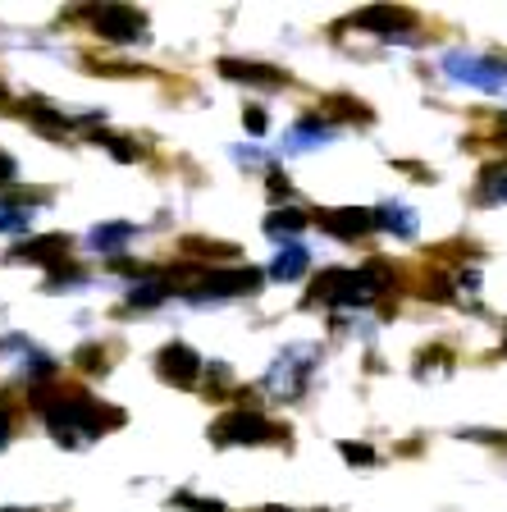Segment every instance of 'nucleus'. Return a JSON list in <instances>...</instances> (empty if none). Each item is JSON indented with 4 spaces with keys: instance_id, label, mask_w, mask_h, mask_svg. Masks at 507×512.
Returning a JSON list of instances; mask_svg holds the SVG:
<instances>
[{
    "instance_id": "nucleus-1",
    "label": "nucleus",
    "mask_w": 507,
    "mask_h": 512,
    "mask_svg": "<svg viewBox=\"0 0 507 512\" xmlns=\"http://www.w3.org/2000/svg\"><path fill=\"white\" fill-rule=\"evenodd\" d=\"M124 421V412H106L101 403H92V398H60V403L46 407V426H51V435L60 439V444H78V439H92L101 435L106 426H119Z\"/></svg>"
},
{
    "instance_id": "nucleus-2",
    "label": "nucleus",
    "mask_w": 507,
    "mask_h": 512,
    "mask_svg": "<svg viewBox=\"0 0 507 512\" xmlns=\"http://www.w3.org/2000/svg\"><path fill=\"white\" fill-rule=\"evenodd\" d=\"M96 32H101V42H138V37H147V14L133 10V5H101V10L92 14Z\"/></svg>"
},
{
    "instance_id": "nucleus-3",
    "label": "nucleus",
    "mask_w": 507,
    "mask_h": 512,
    "mask_svg": "<svg viewBox=\"0 0 507 512\" xmlns=\"http://www.w3.org/2000/svg\"><path fill=\"white\" fill-rule=\"evenodd\" d=\"M279 430L265 421V416H256V412H229V416H220L211 426V439L215 444H265V439H275Z\"/></svg>"
},
{
    "instance_id": "nucleus-4",
    "label": "nucleus",
    "mask_w": 507,
    "mask_h": 512,
    "mask_svg": "<svg viewBox=\"0 0 507 512\" xmlns=\"http://www.w3.org/2000/svg\"><path fill=\"white\" fill-rule=\"evenodd\" d=\"M261 288V270L252 266H238V270H211L201 275L192 298H243V293H256Z\"/></svg>"
},
{
    "instance_id": "nucleus-5",
    "label": "nucleus",
    "mask_w": 507,
    "mask_h": 512,
    "mask_svg": "<svg viewBox=\"0 0 507 512\" xmlns=\"http://www.w3.org/2000/svg\"><path fill=\"white\" fill-rule=\"evenodd\" d=\"M375 288L366 284V275L361 270H325V275L316 279V298L320 302H366Z\"/></svg>"
},
{
    "instance_id": "nucleus-6",
    "label": "nucleus",
    "mask_w": 507,
    "mask_h": 512,
    "mask_svg": "<svg viewBox=\"0 0 507 512\" xmlns=\"http://www.w3.org/2000/svg\"><path fill=\"white\" fill-rule=\"evenodd\" d=\"M156 371H160V380L179 384V389H192L201 375V357L188 348V343H165L156 357Z\"/></svg>"
},
{
    "instance_id": "nucleus-7",
    "label": "nucleus",
    "mask_w": 507,
    "mask_h": 512,
    "mask_svg": "<svg viewBox=\"0 0 507 512\" xmlns=\"http://www.w3.org/2000/svg\"><path fill=\"white\" fill-rule=\"evenodd\" d=\"M64 256H69V238H64V234H46V238H28V243H19L10 261H32V266H60Z\"/></svg>"
},
{
    "instance_id": "nucleus-8",
    "label": "nucleus",
    "mask_w": 507,
    "mask_h": 512,
    "mask_svg": "<svg viewBox=\"0 0 507 512\" xmlns=\"http://www.w3.org/2000/svg\"><path fill=\"white\" fill-rule=\"evenodd\" d=\"M375 224H380V215L375 211H325L320 215V229H325V234H334V238H361V234H370V229H375Z\"/></svg>"
},
{
    "instance_id": "nucleus-9",
    "label": "nucleus",
    "mask_w": 507,
    "mask_h": 512,
    "mask_svg": "<svg viewBox=\"0 0 507 512\" xmlns=\"http://www.w3.org/2000/svg\"><path fill=\"white\" fill-rule=\"evenodd\" d=\"M220 74L233 83H256V87H279L288 83L284 69H270V64H247V60H220Z\"/></svg>"
},
{
    "instance_id": "nucleus-10",
    "label": "nucleus",
    "mask_w": 507,
    "mask_h": 512,
    "mask_svg": "<svg viewBox=\"0 0 507 512\" xmlns=\"http://www.w3.org/2000/svg\"><path fill=\"white\" fill-rule=\"evenodd\" d=\"M302 270H307V252H302V247H284V252L275 256L270 275H275V279H297Z\"/></svg>"
},
{
    "instance_id": "nucleus-11",
    "label": "nucleus",
    "mask_w": 507,
    "mask_h": 512,
    "mask_svg": "<svg viewBox=\"0 0 507 512\" xmlns=\"http://www.w3.org/2000/svg\"><path fill=\"white\" fill-rule=\"evenodd\" d=\"M357 23H361V28H380V37H393V28H398V23H407V14H402V10H366Z\"/></svg>"
},
{
    "instance_id": "nucleus-12",
    "label": "nucleus",
    "mask_w": 507,
    "mask_h": 512,
    "mask_svg": "<svg viewBox=\"0 0 507 512\" xmlns=\"http://www.w3.org/2000/svg\"><path fill=\"white\" fill-rule=\"evenodd\" d=\"M265 229H270V234H297V229H307V215L302 211H275L270 220H265Z\"/></svg>"
},
{
    "instance_id": "nucleus-13",
    "label": "nucleus",
    "mask_w": 507,
    "mask_h": 512,
    "mask_svg": "<svg viewBox=\"0 0 507 512\" xmlns=\"http://www.w3.org/2000/svg\"><path fill=\"white\" fill-rule=\"evenodd\" d=\"M124 238H133V224H106V229H92L96 247H119Z\"/></svg>"
},
{
    "instance_id": "nucleus-14",
    "label": "nucleus",
    "mask_w": 507,
    "mask_h": 512,
    "mask_svg": "<svg viewBox=\"0 0 507 512\" xmlns=\"http://www.w3.org/2000/svg\"><path fill=\"white\" fill-rule=\"evenodd\" d=\"M74 362L83 366V371H106V352L96 348V343H83V348L74 352Z\"/></svg>"
},
{
    "instance_id": "nucleus-15",
    "label": "nucleus",
    "mask_w": 507,
    "mask_h": 512,
    "mask_svg": "<svg viewBox=\"0 0 507 512\" xmlns=\"http://www.w3.org/2000/svg\"><path fill=\"white\" fill-rule=\"evenodd\" d=\"M160 298H165V284H138L133 293H128V302H133V307H156Z\"/></svg>"
},
{
    "instance_id": "nucleus-16",
    "label": "nucleus",
    "mask_w": 507,
    "mask_h": 512,
    "mask_svg": "<svg viewBox=\"0 0 507 512\" xmlns=\"http://www.w3.org/2000/svg\"><path fill=\"white\" fill-rule=\"evenodd\" d=\"M28 220H32L28 211H19V206H10V202H0V229H14V234H19V229H28Z\"/></svg>"
},
{
    "instance_id": "nucleus-17",
    "label": "nucleus",
    "mask_w": 507,
    "mask_h": 512,
    "mask_svg": "<svg viewBox=\"0 0 507 512\" xmlns=\"http://www.w3.org/2000/svg\"><path fill=\"white\" fill-rule=\"evenodd\" d=\"M179 508H188V512H224V503L220 499H192V494H179Z\"/></svg>"
},
{
    "instance_id": "nucleus-18",
    "label": "nucleus",
    "mask_w": 507,
    "mask_h": 512,
    "mask_svg": "<svg viewBox=\"0 0 507 512\" xmlns=\"http://www.w3.org/2000/svg\"><path fill=\"white\" fill-rule=\"evenodd\" d=\"M110 151H115V160H138V147L128 138H110Z\"/></svg>"
},
{
    "instance_id": "nucleus-19",
    "label": "nucleus",
    "mask_w": 507,
    "mask_h": 512,
    "mask_svg": "<svg viewBox=\"0 0 507 512\" xmlns=\"http://www.w3.org/2000/svg\"><path fill=\"white\" fill-rule=\"evenodd\" d=\"M343 458H348V462H370L375 453H370L366 444H343Z\"/></svg>"
},
{
    "instance_id": "nucleus-20",
    "label": "nucleus",
    "mask_w": 507,
    "mask_h": 512,
    "mask_svg": "<svg viewBox=\"0 0 507 512\" xmlns=\"http://www.w3.org/2000/svg\"><path fill=\"white\" fill-rule=\"evenodd\" d=\"M14 174H19V165H14V160L0 151V188H5V183H14Z\"/></svg>"
},
{
    "instance_id": "nucleus-21",
    "label": "nucleus",
    "mask_w": 507,
    "mask_h": 512,
    "mask_svg": "<svg viewBox=\"0 0 507 512\" xmlns=\"http://www.w3.org/2000/svg\"><path fill=\"white\" fill-rule=\"evenodd\" d=\"M243 124L252 128V133H265V110H247V115H243Z\"/></svg>"
},
{
    "instance_id": "nucleus-22",
    "label": "nucleus",
    "mask_w": 507,
    "mask_h": 512,
    "mask_svg": "<svg viewBox=\"0 0 507 512\" xmlns=\"http://www.w3.org/2000/svg\"><path fill=\"white\" fill-rule=\"evenodd\" d=\"M5 444H10V416L0 412V453H5Z\"/></svg>"
},
{
    "instance_id": "nucleus-23",
    "label": "nucleus",
    "mask_w": 507,
    "mask_h": 512,
    "mask_svg": "<svg viewBox=\"0 0 507 512\" xmlns=\"http://www.w3.org/2000/svg\"><path fill=\"white\" fill-rule=\"evenodd\" d=\"M265 512H288V508H265Z\"/></svg>"
}]
</instances>
